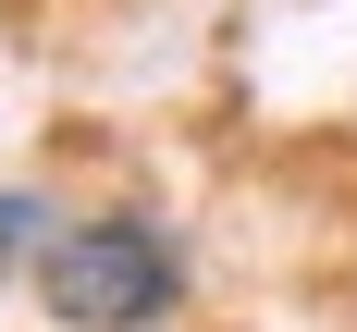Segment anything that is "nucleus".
<instances>
[{
    "instance_id": "obj_1",
    "label": "nucleus",
    "mask_w": 357,
    "mask_h": 332,
    "mask_svg": "<svg viewBox=\"0 0 357 332\" xmlns=\"http://www.w3.org/2000/svg\"><path fill=\"white\" fill-rule=\"evenodd\" d=\"M37 308L62 332H160L185 308V246L173 221L148 210H86L50 234V258H37Z\"/></svg>"
},
{
    "instance_id": "obj_2",
    "label": "nucleus",
    "mask_w": 357,
    "mask_h": 332,
    "mask_svg": "<svg viewBox=\"0 0 357 332\" xmlns=\"http://www.w3.org/2000/svg\"><path fill=\"white\" fill-rule=\"evenodd\" d=\"M50 234H62V210H50L37 184H0V271H37Z\"/></svg>"
}]
</instances>
